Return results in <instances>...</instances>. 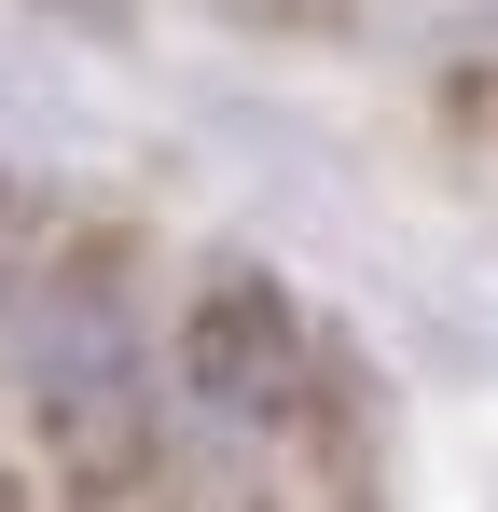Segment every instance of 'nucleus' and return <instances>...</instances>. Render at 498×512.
Listing matches in <instances>:
<instances>
[{
	"label": "nucleus",
	"mask_w": 498,
	"mask_h": 512,
	"mask_svg": "<svg viewBox=\"0 0 498 512\" xmlns=\"http://www.w3.org/2000/svg\"><path fill=\"white\" fill-rule=\"evenodd\" d=\"M277 360H291V319H277L263 291H222V305L194 319V388H222V402H249ZM249 416H263V402H249Z\"/></svg>",
	"instance_id": "f257e3e1"
}]
</instances>
